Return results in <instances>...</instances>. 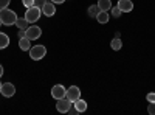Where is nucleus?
Masks as SVG:
<instances>
[{
  "instance_id": "obj_23",
  "label": "nucleus",
  "mask_w": 155,
  "mask_h": 115,
  "mask_svg": "<svg viewBox=\"0 0 155 115\" xmlns=\"http://www.w3.org/2000/svg\"><path fill=\"white\" fill-rule=\"evenodd\" d=\"M147 101L149 103H155V92H150V93H147Z\"/></svg>"
},
{
  "instance_id": "obj_2",
  "label": "nucleus",
  "mask_w": 155,
  "mask_h": 115,
  "mask_svg": "<svg viewBox=\"0 0 155 115\" xmlns=\"http://www.w3.org/2000/svg\"><path fill=\"white\" fill-rule=\"evenodd\" d=\"M41 14H42V9L33 5V6L27 8V11H25V19H27L30 23H34V22H37L39 19H41Z\"/></svg>"
},
{
  "instance_id": "obj_25",
  "label": "nucleus",
  "mask_w": 155,
  "mask_h": 115,
  "mask_svg": "<svg viewBox=\"0 0 155 115\" xmlns=\"http://www.w3.org/2000/svg\"><path fill=\"white\" fill-rule=\"evenodd\" d=\"M25 36H27V34H25V30H19V37H20V39L25 37Z\"/></svg>"
},
{
  "instance_id": "obj_3",
  "label": "nucleus",
  "mask_w": 155,
  "mask_h": 115,
  "mask_svg": "<svg viewBox=\"0 0 155 115\" xmlns=\"http://www.w3.org/2000/svg\"><path fill=\"white\" fill-rule=\"evenodd\" d=\"M47 55V48L44 45H34L30 48V58L33 61H41Z\"/></svg>"
},
{
  "instance_id": "obj_16",
  "label": "nucleus",
  "mask_w": 155,
  "mask_h": 115,
  "mask_svg": "<svg viewBox=\"0 0 155 115\" xmlns=\"http://www.w3.org/2000/svg\"><path fill=\"white\" fill-rule=\"evenodd\" d=\"M109 19H110V16L107 14V11H99V14L96 16V20H98L99 23H107Z\"/></svg>"
},
{
  "instance_id": "obj_10",
  "label": "nucleus",
  "mask_w": 155,
  "mask_h": 115,
  "mask_svg": "<svg viewBox=\"0 0 155 115\" xmlns=\"http://www.w3.org/2000/svg\"><path fill=\"white\" fill-rule=\"evenodd\" d=\"M42 14H45V16H48V17H53V16L56 14V6H54V3H53V2H47V3L44 5V8H42Z\"/></svg>"
},
{
  "instance_id": "obj_22",
  "label": "nucleus",
  "mask_w": 155,
  "mask_h": 115,
  "mask_svg": "<svg viewBox=\"0 0 155 115\" xmlns=\"http://www.w3.org/2000/svg\"><path fill=\"white\" fill-rule=\"evenodd\" d=\"M22 3H23L25 8H30V6L34 5V0H22Z\"/></svg>"
},
{
  "instance_id": "obj_8",
  "label": "nucleus",
  "mask_w": 155,
  "mask_h": 115,
  "mask_svg": "<svg viewBox=\"0 0 155 115\" xmlns=\"http://www.w3.org/2000/svg\"><path fill=\"white\" fill-rule=\"evenodd\" d=\"M25 34H27V37H28L30 41H36V39H39V37H41L42 30L39 28V27H36V25H33V27H30L27 31H25Z\"/></svg>"
},
{
  "instance_id": "obj_24",
  "label": "nucleus",
  "mask_w": 155,
  "mask_h": 115,
  "mask_svg": "<svg viewBox=\"0 0 155 115\" xmlns=\"http://www.w3.org/2000/svg\"><path fill=\"white\" fill-rule=\"evenodd\" d=\"M9 3H11V0H0V9H2V8H8Z\"/></svg>"
},
{
  "instance_id": "obj_17",
  "label": "nucleus",
  "mask_w": 155,
  "mask_h": 115,
  "mask_svg": "<svg viewBox=\"0 0 155 115\" xmlns=\"http://www.w3.org/2000/svg\"><path fill=\"white\" fill-rule=\"evenodd\" d=\"M99 6H98V3L96 5H90V8H88V16L90 17H96L98 14H99Z\"/></svg>"
},
{
  "instance_id": "obj_9",
  "label": "nucleus",
  "mask_w": 155,
  "mask_h": 115,
  "mask_svg": "<svg viewBox=\"0 0 155 115\" xmlns=\"http://www.w3.org/2000/svg\"><path fill=\"white\" fill-rule=\"evenodd\" d=\"M118 6L121 9V12H130L134 9V3H132V0H118Z\"/></svg>"
},
{
  "instance_id": "obj_14",
  "label": "nucleus",
  "mask_w": 155,
  "mask_h": 115,
  "mask_svg": "<svg viewBox=\"0 0 155 115\" xmlns=\"http://www.w3.org/2000/svg\"><path fill=\"white\" fill-rule=\"evenodd\" d=\"M8 45H9V37H8V34H5V33L0 31V50L6 48Z\"/></svg>"
},
{
  "instance_id": "obj_7",
  "label": "nucleus",
  "mask_w": 155,
  "mask_h": 115,
  "mask_svg": "<svg viewBox=\"0 0 155 115\" xmlns=\"http://www.w3.org/2000/svg\"><path fill=\"white\" fill-rule=\"evenodd\" d=\"M65 93H67V89L64 87L62 84H56V86H53V89H51V96H53L54 100L64 98V96H65Z\"/></svg>"
},
{
  "instance_id": "obj_1",
  "label": "nucleus",
  "mask_w": 155,
  "mask_h": 115,
  "mask_svg": "<svg viewBox=\"0 0 155 115\" xmlns=\"http://www.w3.org/2000/svg\"><path fill=\"white\" fill-rule=\"evenodd\" d=\"M0 20H2V23L6 25V27L14 25L16 20H17L16 11H12V9H9V8H2V9H0Z\"/></svg>"
},
{
  "instance_id": "obj_19",
  "label": "nucleus",
  "mask_w": 155,
  "mask_h": 115,
  "mask_svg": "<svg viewBox=\"0 0 155 115\" xmlns=\"http://www.w3.org/2000/svg\"><path fill=\"white\" fill-rule=\"evenodd\" d=\"M110 14H112V17H120L121 16V9L118 8V6H113V8H110Z\"/></svg>"
},
{
  "instance_id": "obj_4",
  "label": "nucleus",
  "mask_w": 155,
  "mask_h": 115,
  "mask_svg": "<svg viewBox=\"0 0 155 115\" xmlns=\"http://www.w3.org/2000/svg\"><path fill=\"white\" fill-rule=\"evenodd\" d=\"M71 104H73L71 101H70L67 96H64V98L58 100V103H56V110L61 112V113H67V112H70Z\"/></svg>"
},
{
  "instance_id": "obj_26",
  "label": "nucleus",
  "mask_w": 155,
  "mask_h": 115,
  "mask_svg": "<svg viewBox=\"0 0 155 115\" xmlns=\"http://www.w3.org/2000/svg\"><path fill=\"white\" fill-rule=\"evenodd\" d=\"M51 2H53L54 5H59V3H64L65 0H51Z\"/></svg>"
},
{
  "instance_id": "obj_11",
  "label": "nucleus",
  "mask_w": 155,
  "mask_h": 115,
  "mask_svg": "<svg viewBox=\"0 0 155 115\" xmlns=\"http://www.w3.org/2000/svg\"><path fill=\"white\" fill-rule=\"evenodd\" d=\"M19 48L22 50V52H30V48H31V41L28 39L27 36L22 37V39L19 41Z\"/></svg>"
},
{
  "instance_id": "obj_5",
  "label": "nucleus",
  "mask_w": 155,
  "mask_h": 115,
  "mask_svg": "<svg viewBox=\"0 0 155 115\" xmlns=\"http://www.w3.org/2000/svg\"><path fill=\"white\" fill-rule=\"evenodd\" d=\"M0 93H2L3 96H6V98L14 96V93H16V86L12 84V83H5V84H2V87H0Z\"/></svg>"
},
{
  "instance_id": "obj_21",
  "label": "nucleus",
  "mask_w": 155,
  "mask_h": 115,
  "mask_svg": "<svg viewBox=\"0 0 155 115\" xmlns=\"http://www.w3.org/2000/svg\"><path fill=\"white\" fill-rule=\"evenodd\" d=\"M147 112H149L150 115H155V103H149V106H147Z\"/></svg>"
},
{
  "instance_id": "obj_13",
  "label": "nucleus",
  "mask_w": 155,
  "mask_h": 115,
  "mask_svg": "<svg viewBox=\"0 0 155 115\" xmlns=\"http://www.w3.org/2000/svg\"><path fill=\"white\" fill-rule=\"evenodd\" d=\"M16 25H17V28L19 30H25V31H27L28 28H30V22L27 20V19H25V17H17V20H16Z\"/></svg>"
},
{
  "instance_id": "obj_28",
  "label": "nucleus",
  "mask_w": 155,
  "mask_h": 115,
  "mask_svg": "<svg viewBox=\"0 0 155 115\" xmlns=\"http://www.w3.org/2000/svg\"><path fill=\"white\" fill-rule=\"evenodd\" d=\"M0 25H2V20H0Z\"/></svg>"
},
{
  "instance_id": "obj_12",
  "label": "nucleus",
  "mask_w": 155,
  "mask_h": 115,
  "mask_svg": "<svg viewBox=\"0 0 155 115\" xmlns=\"http://www.w3.org/2000/svg\"><path fill=\"white\" fill-rule=\"evenodd\" d=\"M73 106H74V109H76V112H85L87 110V103L84 100H76L74 103H73Z\"/></svg>"
},
{
  "instance_id": "obj_20",
  "label": "nucleus",
  "mask_w": 155,
  "mask_h": 115,
  "mask_svg": "<svg viewBox=\"0 0 155 115\" xmlns=\"http://www.w3.org/2000/svg\"><path fill=\"white\" fill-rule=\"evenodd\" d=\"M45 3H47V0H34V6L37 8H44Z\"/></svg>"
},
{
  "instance_id": "obj_6",
  "label": "nucleus",
  "mask_w": 155,
  "mask_h": 115,
  "mask_svg": "<svg viewBox=\"0 0 155 115\" xmlns=\"http://www.w3.org/2000/svg\"><path fill=\"white\" fill-rule=\"evenodd\" d=\"M65 96L71 101V103H74L76 100H79V98H81V90H79V87H78V86H71V87H68Z\"/></svg>"
},
{
  "instance_id": "obj_15",
  "label": "nucleus",
  "mask_w": 155,
  "mask_h": 115,
  "mask_svg": "<svg viewBox=\"0 0 155 115\" xmlns=\"http://www.w3.org/2000/svg\"><path fill=\"white\" fill-rule=\"evenodd\" d=\"M98 6L101 11H109L112 8V2L110 0H98Z\"/></svg>"
},
{
  "instance_id": "obj_18",
  "label": "nucleus",
  "mask_w": 155,
  "mask_h": 115,
  "mask_svg": "<svg viewBox=\"0 0 155 115\" xmlns=\"http://www.w3.org/2000/svg\"><path fill=\"white\" fill-rule=\"evenodd\" d=\"M110 47H112V50H120L123 47V42H121L120 37H113L112 42H110Z\"/></svg>"
},
{
  "instance_id": "obj_27",
  "label": "nucleus",
  "mask_w": 155,
  "mask_h": 115,
  "mask_svg": "<svg viewBox=\"0 0 155 115\" xmlns=\"http://www.w3.org/2000/svg\"><path fill=\"white\" fill-rule=\"evenodd\" d=\"M2 76H3V66L0 64V78H2Z\"/></svg>"
},
{
  "instance_id": "obj_29",
  "label": "nucleus",
  "mask_w": 155,
  "mask_h": 115,
  "mask_svg": "<svg viewBox=\"0 0 155 115\" xmlns=\"http://www.w3.org/2000/svg\"><path fill=\"white\" fill-rule=\"evenodd\" d=\"M0 87H2V84H0Z\"/></svg>"
}]
</instances>
